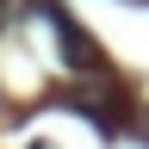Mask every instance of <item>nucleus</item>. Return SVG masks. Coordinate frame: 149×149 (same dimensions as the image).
I'll return each mask as SVG.
<instances>
[{"label": "nucleus", "instance_id": "obj_1", "mask_svg": "<svg viewBox=\"0 0 149 149\" xmlns=\"http://www.w3.org/2000/svg\"><path fill=\"white\" fill-rule=\"evenodd\" d=\"M6 19H13V0H0V25H6Z\"/></svg>", "mask_w": 149, "mask_h": 149}]
</instances>
